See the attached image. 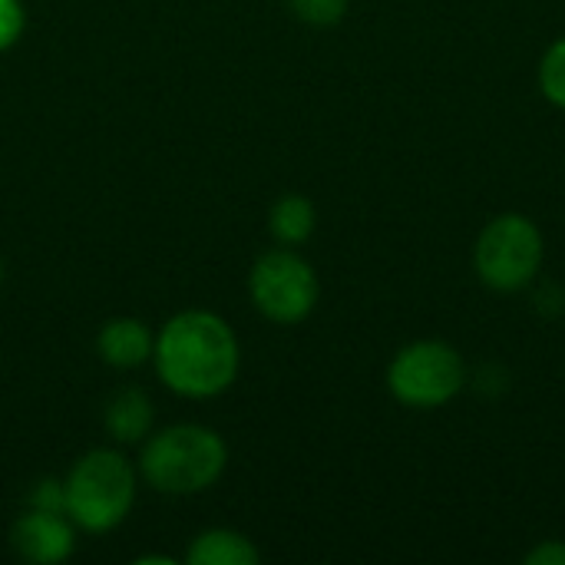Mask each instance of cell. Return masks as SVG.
I'll return each mask as SVG.
<instances>
[{"label":"cell","mask_w":565,"mask_h":565,"mask_svg":"<svg viewBox=\"0 0 565 565\" xmlns=\"http://www.w3.org/2000/svg\"><path fill=\"white\" fill-rule=\"evenodd\" d=\"M152 364L172 394L189 401H212L238 381L242 344L222 315L189 308L159 328Z\"/></svg>","instance_id":"obj_1"},{"label":"cell","mask_w":565,"mask_h":565,"mask_svg":"<svg viewBox=\"0 0 565 565\" xmlns=\"http://www.w3.org/2000/svg\"><path fill=\"white\" fill-rule=\"evenodd\" d=\"M139 477L166 497L212 490L228 467V444L205 424H172L142 440Z\"/></svg>","instance_id":"obj_2"},{"label":"cell","mask_w":565,"mask_h":565,"mask_svg":"<svg viewBox=\"0 0 565 565\" xmlns=\"http://www.w3.org/2000/svg\"><path fill=\"white\" fill-rule=\"evenodd\" d=\"M66 487V516L83 533H113L126 523L139 493V467L113 447H96L83 454L70 473Z\"/></svg>","instance_id":"obj_3"},{"label":"cell","mask_w":565,"mask_h":565,"mask_svg":"<svg viewBox=\"0 0 565 565\" xmlns=\"http://www.w3.org/2000/svg\"><path fill=\"white\" fill-rule=\"evenodd\" d=\"M470 381L463 354L440 341L424 338L404 344L387 367V391L397 404L411 411H437L463 394Z\"/></svg>","instance_id":"obj_4"},{"label":"cell","mask_w":565,"mask_h":565,"mask_svg":"<svg viewBox=\"0 0 565 565\" xmlns=\"http://www.w3.org/2000/svg\"><path fill=\"white\" fill-rule=\"evenodd\" d=\"M546 242L540 225L530 215L503 212L483 225L473 245V268L477 278L500 295L523 291L536 281L543 268Z\"/></svg>","instance_id":"obj_5"},{"label":"cell","mask_w":565,"mask_h":565,"mask_svg":"<svg viewBox=\"0 0 565 565\" xmlns=\"http://www.w3.org/2000/svg\"><path fill=\"white\" fill-rule=\"evenodd\" d=\"M248 295L255 311L271 324H301L318 308L321 281L305 255L281 245L258 255L248 271Z\"/></svg>","instance_id":"obj_6"},{"label":"cell","mask_w":565,"mask_h":565,"mask_svg":"<svg viewBox=\"0 0 565 565\" xmlns=\"http://www.w3.org/2000/svg\"><path fill=\"white\" fill-rule=\"evenodd\" d=\"M10 546L23 563H66L76 550V523L66 513L26 507V513H20L13 530H10Z\"/></svg>","instance_id":"obj_7"},{"label":"cell","mask_w":565,"mask_h":565,"mask_svg":"<svg viewBox=\"0 0 565 565\" xmlns=\"http://www.w3.org/2000/svg\"><path fill=\"white\" fill-rule=\"evenodd\" d=\"M156 351V331L139 318H113L96 334V354L103 364L116 371H132L152 361Z\"/></svg>","instance_id":"obj_8"},{"label":"cell","mask_w":565,"mask_h":565,"mask_svg":"<svg viewBox=\"0 0 565 565\" xmlns=\"http://www.w3.org/2000/svg\"><path fill=\"white\" fill-rule=\"evenodd\" d=\"M103 427L122 447L142 444L156 430V407H152L149 394L142 387L116 391L103 407Z\"/></svg>","instance_id":"obj_9"},{"label":"cell","mask_w":565,"mask_h":565,"mask_svg":"<svg viewBox=\"0 0 565 565\" xmlns=\"http://www.w3.org/2000/svg\"><path fill=\"white\" fill-rule=\"evenodd\" d=\"M258 559H262L258 546L245 533L228 530V526L199 533L185 553L189 565H255Z\"/></svg>","instance_id":"obj_10"},{"label":"cell","mask_w":565,"mask_h":565,"mask_svg":"<svg viewBox=\"0 0 565 565\" xmlns=\"http://www.w3.org/2000/svg\"><path fill=\"white\" fill-rule=\"evenodd\" d=\"M315 228H318V209L308 195L288 192L268 212V232L278 245L298 248L315 235Z\"/></svg>","instance_id":"obj_11"},{"label":"cell","mask_w":565,"mask_h":565,"mask_svg":"<svg viewBox=\"0 0 565 565\" xmlns=\"http://www.w3.org/2000/svg\"><path fill=\"white\" fill-rule=\"evenodd\" d=\"M540 89L556 109H565V36L550 43L540 60Z\"/></svg>","instance_id":"obj_12"},{"label":"cell","mask_w":565,"mask_h":565,"mask_svg":"<svg viewBox=\"0 0 565 565\" xmlns=\"http://www.w3.org/2000/svg\"><path fill=\"white\" fill-rule=\"evenodd\" d=\"M351 0H285L291 17H298L308 26H334L344 20Z\"/></svg>","instance_id":"obj_13"},{"label":"cell","mask_w":565,"mask_h":565,"mask_svg":"<svg viewBox=\"0 0 565 565\" xmlns=\"http://www.w3.org/2000/svg\"><path fill=\"white\" fill-rule=\"evenodd\" d=\"M26 30V7L23 0H0V53L20 43Z\"/></svg>","instance_id":"obj_14"},{"label":"cell","mask_w":565,"mask_h":565,"mask_svg":"<svg viewBox=\"0 0 565 565\" xmlns=\"http://www.w3.org/2000/svg\"><path fill=\"white\" fill-rule=\"evenodd\" d=\"M26 507L50 510V513H66V487H63V480H53V477L36 480L30 497H26Z\"/></svg>","instance_id":"obj_15"},{"label":"cell","mask_w":565,"mask_h":565,"mask_svg":"<svg viewBox=\"0 0 565 565\" xmlns=\"http://www.w3.org/2000/svg\"><path fill=\"white\" fill-rule=\"evenodd\" d=\"M526 565H565V543L563 540H546L536 550L526 553Z\"/></svg>","instance_id":"obj_16"},{"label":"cell","mask_w":565,"mask_h":565,"mask_svg":"<svg viewBox=\"0 0 565 565\" xmlns=\"http://www.w3.org/2000/svg\"><path fill=\"white\" fill-rule=\"evenodd\" d=\"M172 565L175 563V559H169V556H142V559H139V565Z\"/></svg>","instance_id":"obj_17"},{"label":"cell","mask_w":565,"mask_h":565,"mask_svg":"<svg viewBox=\"0 0 565 565\" xmlns=\"http://www.w3.org/2000/svg\"><path fill=\"white\" fill-rule=\"evenodd\" d=\"M0 285H3V258H0Z\"/></svg>","instance_id":"obj_18"}]
</instances>
